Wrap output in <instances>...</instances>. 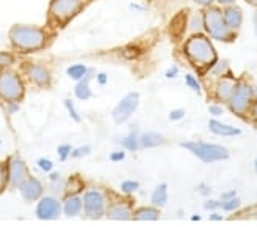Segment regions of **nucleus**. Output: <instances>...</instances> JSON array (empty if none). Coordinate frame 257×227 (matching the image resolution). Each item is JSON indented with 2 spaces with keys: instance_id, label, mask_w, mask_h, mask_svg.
I'll return each instance as SVG.
<instances>
[{
  "instance_id": "bb28decb",
  "label": "nucleus",
  "mask_w": 257,
  "mask_h": 227,
  "mask_svg": "<svg viewBox=\"0 0 257 227\" xmlns=\"http://www.w3.org/2000/svg\"><path fill=\"white\" fill-rule=\"evenodd\" d=\"M120 189L121 192H126V194H130V192H134L139 189V183L138 181H133V180H126L123 181V183L120 185Z\"/></svg>"
},
{
  "instance_id": "2f4dec72",
  "label": "nucleus",
  "mask_w": 257,
  "mask_h": 227,
  "mask_svg": "<svg viewBox=\"0 0 257 227\" xmlns=\"http://www.w3.org/2000/svg\"><path fill=\"white\" fill-rule=\"evenodd\" d=\"M59 155H60V160L65 161L66 156L71 155V147L70 145H60L59 147Z\"/></svg>"
},
{
  "instance_id": "cd10ccee",
  "label": "nucleus",
  "mask_w": 257,
  "mask_h": 227,
  "mask_svg": "<svg viewBox=\"0 0 257 227\" xmlns=\"http://www.w3.org/2000/svg\"><path fill=\"white\" fill-rule=\"evenodd\" d=\"M8 183V166L0 163V192L5 189Z\"/></svg>"
},
{
  "instance_id": "6e6552de",
  "label": "nucleus",
  "mask_w": 257,
  "mask_h": 227,
  "mask_svg": "<svg viewBox=\"0 0 257 227\" xmlns=\"http://www.w3.org/2000/svg\"><path fill=\"white\" fill-rule=\"evenodd\" d=\"M84 210L88 218H101L106 210V199L101 191L98 189H90L84 194Z\"/></svg>"
},
{
  "instance_id": "9d476101",
  "label": "nucleus",
  "mask_w": 257,
  "mask_h": 227,
  "mask_svg": "<svg viewBox=\"0 0 257 227\" xmlns=\"http://www.w3.org/2000/svg\"><path fill=\"white\" fill-rule=\"evenodd\" d=\"M27 177H29V170L26 163L21 158H11L8 163V183L13 188H19Z\"/></svg>"
},
{
  "instance_id": "4468645a",
  "label": "nucleus",
  "mask_w": 257,
  "mask_h": 227,
  "mask_svg": "<svg viewBox=\"0 0 257 227\" xmlns=\"http://www.w3.org/2000/svg\"><path fill=\"white\" fill-rule=\"evenodd\" d=\"M106 216L109 219H115V221H126L133 218V210L125 202H115V203H110L107 207Z\"/></svg>"
},
{
  "instance_id": "f704fd0d",
  "label": "nucleus",
  "mask_w": 257,
  "mask_h": 227,
  "mask_svg": "<svg viewBox=\"0 0 257 227\" xmlns=\"http://www.w3.org/2000/svg\"><path fill=\"white\" fill-rule=\"evenodd\" d=\"M202 26H204L202 16H200V18H193V21H191V29H193L194 32H199Z\"/></svg>"
},
{
  "instance_id": "09e8293b",
  "label": "nucleus",
  "mask_w": 257,
  "mask_h": 227,
  "mask_svg": "<svg viewBox=\"0 0 257 227\" xmlns=\"http://www.w3.org/2000/svg\"><path fill=\"white\" fill-rule=\"evenodd\" d=\"M246 2H248L249 5H255V4H257V0H246Z\"/></svg>"
},
{
  "instance_id": "393cba45",
  "label": "nucleus",
  "mask_w": 257,
  "mask_h": 227,
  "mask_svg": "<svg viewBox=\"0 0 257 227\" xmlns=\"http://www.w3.org/2000/svg\"><path fill=\"white\" fill-rule=\"evenodd\" d=\"M121 145H123L125 149L130 152H136L139 149L141 142H139V138L136 134H128L125 139H121Z\"/></svg>"
},
{
  "instance_id": "f3484780",
  "label": "nucleus",
  "mask_w": 257,
  "mask_h": 227,
  "mask_svg": "<svg viewBox=\"0 0 257 227\" xmlns=\"http://www.w3.org/2000/svg\"><path fill=\"white\" fill-rule=\"evenodd\" d=\"M208 128L210 131L216 134V136H238L241 131L235 127H230V125H224V123H221L218 120H210L208 122Z\"/></svg>"
},
{
  "instance_id": "a19ab883",
  "label": "nucleus",
  "mask_w": 257,
  "mask_h": 227,
  "mask_svg": "<svg viewBox=\"0 0 257 227\" xmlns=\"http://www.w3.org/2000/svg\"><path fill=\"white\" fill-rule=\"evenodd\" d=\"M177 73H178V68H177V66H172L171 70L166 73V76L169 77V79H172V77H175V76H177Z\"/></svg>"
},
{
  "instance_id": "79ce46f5",
  "label": "nucleus",
  "mask_w": 257,
  "mask_h": 227,
  "mask_svg": "<svg viewBox=\"0 0 257 227\" xmlns=\"http://www.w3.org/2000/svg\"><path fill=\"white\" fill-rule=\"evenodd\" d=\"M230 197H235V191H229V192H224V194L221 196V199H222V200H227V199H230Z\"/></svg>"
},
{
  "instance_id": "58836bf2",
  "label": "nucleus",
  "mask_w": 257,
  "mask_h": 227,
  "mask_svg": "<svg viewBox=\"0 0 257 227\" xmlns=\"http://www.w3.org/2000/svg\"><path fill=\"white\" fill-rule=\"evenodd\" d=\"M208 110H210V113H213V116H216V117L222 113V107H219V106H210Z\"/></svg>"
},
{
  "instance_id": "f03ea898",
  "label": "nucleus",
  "mask_w": 257,
  "mask_h": 227,
  "mask_svg": "<svg viewBox=\"0 0 257 227\" xmlns=\"http://www.w3.org/2000/svg\"><path fill=\"white\" fill-rule=\"evenodd\" d=\"M185 54L196 70L202 73L213 66L218 60L213 44H211L210 38L202 33H196L185 43Z\"/></svg>"
},
{
  "instance_id": "ea45409f",
  "label": "nucleus",
  "mask_w": 257,
  "mask_h": 227,
  "mask_svg": "<svg viewBox=\"0 0 257 227\" xmlns=\"http://www.w3.org/2000/svg\"><path fill=\"white\" fill-rule=\"evenodd\" d=\"M194 2L200 7H210L211 4L215 2V0H194Z\"/></svg>"
},
{
  "instance_id": "de8ad7c7",
  "label": "nucleus",
  "mask_w": 257,
  "mask_h": 227,
  "mask_svg": "<svg viewBox=\"0 0 257 227\" xmlns=\"http://www.w3.org/2000/svg\"><path fill=\"white\" fill-rule=\"evenodd\" d=\"M254 24H255V32H257V11L254 13Z\"/></svg>"
},
{
  "instance_id": "7c9ffc66",
  "label": "nucleus",
  "mask_w": 257,
  "mask_h": 227,
  "mask_svg": "<svg viewBox=\"0 0 257 227\" xmlns=\"http://www.w3.org/2000/svg\"><path fill=\"white\" fill-rule=\"evenodd\" d=\"M65 106H66V109H68L70 116H71L76 122H81V117L77 116V112H76V109H74V106H73V103H71L70 99H65Z\"/></svg>"
},
{
  "instance_id": "c03bdc74",
  "label": "nucleus",
  "mask_w": 257,
  "mask_h": 227,
  "mask_svg": "<svg viewBox=\"0 0 257 227\" xmlns=\"http://www.w3.org/2000/svg\"><path fill=\"white\" fill-rule=\"evenodd\" d=\"M106 79H107V77H106V74H104V73L98 74V82H99V84H106Z\"/></svg>"
},
{
  "instance_id": "c9c22d12",
  "label": "nucleus",
  "mask_w": 257,
  "mask_h": 227,
  "mask_svg": "<svg viewBox=\"0 0 257 227\" xmlns=\"http://www.w3.org/2000/svg\"><path fill=\"white\" fill-rule=\"evenodd\" d=\"M38 166L43 169V170H46V172H49V170L52 169V163L49 160H46V158H43V160L38 161Z\"/></svg>"
},
{
  "instance_id": "c85d7f7f",
  "label": "nucleus",
  "mask_w": 257,
  "mask_h": 227,
  "mask_svg": "<svg viewBox=\"0 0 257 227\" xmlns=\"http://www.w3.org/2000/svg\"><path fill=\"white\" fill-rule=\"evenodd\" d=\"M13 62H15L13 54H10V52H7V51H0V68L10 66Z\"/></svg>"
},
{
  "instance_id": "473e14b6",
  "label": "nucleus",
  "mask_w": 257,
  "mask_h": 227,
  "mask_svg": "<svg viewBox=\"0 0 257 227\" xmlns=\"http://www.w3.org/2000/svg\"><path fill=\"white\" fill-rule=\"evenodd\" d=\"M90 152V147H81V149H77L74 152H71V156L73 158H81V156H85Z\"/></svg>"
},
{
  "instance_id": "2eb2a0df",
  "label": "nucleus",
  "mask_w": 257,
  "mask_h": 227,
  "mask_svg": "<svg viewBox=\"0 0 257 227\" xmlns=\"http://www.w3.org/2000/svg\"><path fill=\"white\" fill-rule=\"evenodd\" d=\"M222 16H224L226 24L230 30H237L241 27V22H243V11L238 7H233V5H227V8L222 11Z\"/></svg>"
},
{
  "instance_id": "b1692460",
  "label": "nucleus",
  "mask_w": 257,
  "mask_h": 227,
  "mask_svg": "<svg viewBox=\"0 0 257 227\" xmlns=\"http://www.w3.org/2000/svg\"><path fill=\"white\" fill-rule=\"evenodd\" d=\"M68 76L70 77H73V79H76V81H81V79L88 73V68L85 66V65H81V63H76V65H71L70 68H68Z\"/></svg>"
},
{
  "instance_id": "e433bc0d",
  "label": "nucleus",
  "mask_w": 257,
  "mask_h": 227,
  "mask_svg": "<svg viewBox=\"0 0 257 227\" xmlns=\"http://www.w3.org/2000/svg\"><path fill=\"white\" fill-rule=\"evenodd\" d=\"M219 207H221V202H216V200H208V202H205V205H204L205 210H216Z\"/></svg>"
},
{
  "instance_id": "a18cd8bd",
  "label": "nucleus",
  "mask_w": 257,
  "mask_h": 227,
  "mask_svg": "<svg viewBox=\"0 0 257 227\" xmlns=\"http://www.w3.org/2000/svg\"><path fill=\"white\" fill-rule=\"evenodd\" d=\"M218 2L221 5H232V4H235V0H218Z\"/></svg>"
},
{
  "instance_id": "412c9836",
  "label": "nucleus",
  "mask_w": 257,
  "mask_h": 227,
  "mask_svg": "<svg viewBox=\"0 0 257 227\" xmlns=\"http://www.w3.org/2000/svg\"><path fill=\"white\" fill-rule=\"evenodd\" d=\"M141 145L145 149H153V147H158L164 144V138L158 133H145L142 134V138L139 139Z\"/></svg>"
},
{
  "instance_id": "20e7f679",
  "label": "nucleus",
  "mask_w": 257,
  "mask_h": 227,
  "mask_svg": "<svg viewBox=\"0 0 257 227\" xmlns=\"http://www.w3.org/2000/svg\"><path fill=\"white\" fill-rule=\"evenodd\" d=\"M202 21H204L205 30L208 32V35L211 38L219 40V41H230L233 38V33L227 27L224 16H222V11L219 8L208 7L204 11Z\"/></svg>"
},
{
  "instance_id": "a878e982",
  "label": "nucleus",
  "mask_w": 257,
  "mask_h": 227,
  "mask_svg": "<svg viewBox=\"0 0 257 227\" xmlns=\"http://www.w3.org/2000/svg\"><path fill=\"white\" fill-rule=\"evenodd\" d=\"M240 205H241V202H240L238 197H230L227 200H222L221 202V208L226 210V211H233V210H237Z\"/></svg>"
},
{
  "instance_id": "ddd939ff",
  "label": "nucleus",
  "mask_w": 257,
  "mask_h": 227,
  "mask_svg": "<svg viewBox=\"0 0 257 227\" xmlns=\"http://www.w3.org/2000/svg\"><path fill=\"white\" fill-rule=\"evenodd\" d=\"M26 73L30 81L38 87H48L51 84V73L41 65H33V63L27 65Z\"/></svg>"
},
{
  "instance_id": "aec40b11",
  "label": "nucleus",
  "mask_w": 257,
  "mask_h": 227,
  "mask_svg": "<svg viewBox=\"0 0 257 227\" xmlns=\"http://www.w3.org/2000/svg\"><path fill=\"white\" fill-rule=\"evenodd\" d=\"M133 218L138 221H156L160 218V210L155 207H142L133 213Z\"/></svg>"
},
{
  "instance_id": "72a5a7b5",
  "label": "nucleus",
  "mask_w": 257,
  "mask_h": 227,
  "mask_svg": "<svg viewBox=\"0 0 257 227\" xmlns=\"http://www.w3.org/2000/svg\"><path fill=\"white\" fill-rule=\"evenodd\" d=\"M185 117V110L183 109H174L171 113H169V119L171 120H180Z\"/></svg>"
},
{
  "instance_id": "0eeeda50",
  "label": "nucleus",
  "mask_w": 257,
  "mask_h": 227,
  "mask_svg": "<svg viewBox=\"0 0 257 227\" xmlns=\"http://www.w3.org/2000/svg\"><path fill=\"white\" fill-rule=\"evenodd\" d=\"M227 103L233 113L243 116L252 104V88L244 82L235 84V88H233L232 96L229 98Z\"/></svg>"
},
{
  "instance_id": "7ed1b4c3",
  "label": "nucleus",
  "mask_w": 257,
  "mask_h": 227,
  "mask_svg": "<svg viewBox=\"0 0 257 227\" xmlns=\"http://www.w3.org/2000/svg\"><path fill=\"white\" fill-rule=\"evenodd\" d=\"M87 0H51L48 10V19L51 24L65 27L74 19L85 7Z\"/></svg>"
},
{
  "instance_id": "f257e3e1",
  "label": "nucleus",
  "mask_w": 257,
  "mask_h": 227,
  "mask_svg": "<svg viewBox=\"0 0 257 227\" xmlns=\"http://www.w3.org/2000/svg\"><path fill=\"white\" fill-rule=\"evenodd\" d=\"M8 37L11 46L22 54L43 49L46 46V40H48L44 29L37 26H24V24H16L11 27Z\"/></svg>"
},
{
  "instance_id": "dca6fc26",
  "label": "nucleus",
  "mask_w": 257,
  "mask_h": 227,
  "mask_svg": "<svg viewBox=\"0 0 257 227\" xmlns=\"http://www.w3.org/2000/svg\"><path fill=\"white\" fill-rule=\"evenodd\" d=\"M233 88H235V82L232 81V79H227V77H222L221 81L216 84V98L219 101H229V98L232 96V92Z\"/></svg>"
},
{
  "instance_id": "1a4fd4ad",
  "label": "nucleus",
  "mask_w": 257,
  "mask_h": 227,
  "mask_svg": "<svg viewBox=\"0 0 257 227\" xmlns=\"http://www.w3.org/2000/svg\"><path fill=\"white\" fill-rule=\"evenodd\" d=\"M138 106H139V93L138 92L128 93L126 96L121 98V101L115 106V109L112 112L114 122L115 123H123V122H126L133 116V113H134V110L138 109Z\"/></svg>"
},
{
  "instance_id": "39448f33",
  "label": "nucleus",
  "mask_w": 257,
  "mask_h": 227,
  "mask_svg": "<svg viewBox=\"0 0 257 227\" xmlns=\"http://www.w3.org/2000/svg\"><path fill=\"white\" fill-rule=\"evenodd\" d=\"M183 149L189 150L199 160L204 163H215V161H222L229 158L227 149L216 144H205V142H183Z\"/></svg>"
},
{
  "instance_id": "49530a36",
  "label": "nucleus",
  "mask_w": 257,
  "mask_h": 227,
  "mask_svg": "<svg viewBox=\"0 0 257 227\" xmlns=\"http://www.w3.org/2000/svg\"><path fill=\"white\" fill-rule=\"evenodd\" d=\"M210 219H216L218 221V219H221V216H218L216 213H213V214H210Z\"/></svg>"
},
{
  "instance_id": "4be33fe9",
  "label": "nucleus",
  "mask_w": 257,
  "mask_h": 227,
  "mask_svg": "<svg viewBox=\"0 0 257 227\" xmlns=\"http://www.w3.org/2000/svg\"><path fill=\"white\" fill-rule=\"evenodd\" d=\"M152 203L155 207H164L167 203V186L164 183L156 186V189L152 192Z\"/></svg>"
},
{
  "instance_id": "8fccbe9b",
  "label": "nucleus",
  "mask_w": 257,
  "mask_h": 227,
  "mask_svg": "<svg viewBox=\"0 0 257 227\" xmlns=\"http://www.w3.org/2000/svg\"><path fill=\"white\" fill-rule=\"evenodd\" d=\"M254 169H255V172H257V160H255V163H254Z\"/></svg>"
},
{
  "instance_id": "37998d69",
  "label": "nucleus",
  "mask_w": 257,
  "mask_h": 227,
  "mask_svg": "<svg viewBox=\"0 0 257 227\" xmlns=\"http://www.w3.org/2000/svg\"><path fill=\"white\" fill-rule=\"evenodd\" d=\"M251 116H252V119L257 122V101H255V103L251 106Z\"/></svg>"
},
{
  "instance_id": "a211bd4d",
  "label": "nucleus",
  "mask_w": 257,
  "mask_h": 227,
  "mask_svg": "<svg viewBox=\"0 0 257 227\" xmlns=\"http://www.w3.org/2000/svg\"><path fill=\"white\" fill-rule=\"evenodd\" d=\"M90 79H92V71H88L79 82H77V85H76V88H74V93H76V96L79 98V99H82V101H85V99H88L92 96V90H90Z\"/></svg>"
},
{
  "instance_id": "f8f14e48",
  "label": "nucleus",
  "mask_w": 257,
  "mask_h": 227,
  "mask_svg": "<svg viewBox=\"0 0 257 227\" xmlns=\"http://www.w3.org/2000/svg\"><path fill=\"white\" fill-rule=\"evenodd\" d=\"M19 189H21L22 197H24L27 202L37 200V199H40L41 194H43V185L40 183V181H38L37 178H33V177H27V178L21 183Z\"/></svg>"
},
{
  "instance_id": "4c0bfd02",
  "label": "nucleus",
  "mask_w": 257,
  "mask_h": 227,
  "mask_svg": "<svg viewBox=\"0 0 257 227\" xmlns=\"http://www.w3.org/2000/svg\"><path fill=\"white\" fill-rule=\"evenodd\" d=\"M125 158V152H115L110 155V161H121Z\"/></svg>"
},
{
  "instance_id": "c756f323",
  "label": "nucleus",
  "mask_w": 257,
  "mask_h": 227,
  "mask_svg": "<svg viewBox=\"0 0 257 227\" xmlns=\"http://www.w3.org/2000/svg\"><path fill=\"white\" fill-rule=\"evenodd\" d=\"M185 81H186V84L189 85V88H193L194 92H200V85H199V82L196 81V79H194L191 74H188V76L185 77Z\"/></svg>"
},
{
  "instance_id": "423d86ee",
  "label": "nucleus",
  "mask_w": 257,
  "mask_h": 227,
  "mask_svg": "<svg viewBox=\"0 0 257 227\" xmlns=\"http://www.w3.org/2000/svg\"><path fill=\"white\" fill-rule=\"evenodd\" d=\"M24 96V84L15 71L0 73V98L7 103H18Z\"/></svg>"
},
{
  "instance_id": "9b49d317",
  "label": "nucleus",
  "mask_w": 257,
  "mask_h": 227,
  "mask_svg": "<svg viewBox=\"0 0 257 227\" xmlns=\"http://www.w3.org/2000/svg\"><path fill=\"white\" fill-rule=\"evenodd\" d=\"M37 214L40 219H55L60 214V203L52 197H44L37 207Z\"/></svg>"
},
{
  "instance_id": "6ab92c4d",
  "label": "nucleus",
  "mask_w": 257,
  "mask_h": 227,
  "mask_svg": "<svg viewBox=\"0 0 257 227\" xmlns=\"http://www.w3.org/2000/svg\"><path fill=\"white\" fill-rule=\"evenodd\" d=\"M84 208V202L79 196H68L65 200V205H63V210H65V214H68V216H76V214H79Z\"/></svg>"
},
{
  "instance_id": "5701e85b",
  "label": "nucleus",
  "mask_w": 257,
  "mask_h": 227,
  "mask_svg": "<svg viewBox=\"0 0 257 227\" xmlns=\"http://www.w3.org/2000/svg\"><path fill=\"white\" fill-rule=\"evenodd\" d=\"M186 26V16L182 13V15H178L172 19L171 22V32H172V35L174 37H182V33L185 32V27Z\"/></svg>"
}]
</instances>
